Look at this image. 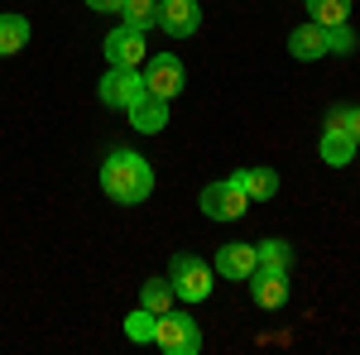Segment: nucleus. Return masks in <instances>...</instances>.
Instances as JSON below:
<instances>
[{"label":"nucleus","instance_id":"dca6fc26","mask_svg":"<svg viewBox=\"0 0 360 355\" xmlns=\"http://www.w3.org/2000/svg\"><path fill=\"white\" fill-rule=\"evenodd\" d=\"M307 15L317 20V25H346V15H351V0H307Z\"/></svg>","mask_w":360,"mask_h":355},{"label":"nucleus","instance_id":"39448f33","mask_svg":"<svg viewBox=\"0 0 360 355\" xmlns=\"http://www.w3.org/2000/svg\"><path fill=\"white\" fill-rule=\"evenodd\" d=\"M96 91H101V101H106L111 110H130L149 86H144V72H139V67H111Z\"/></svg>","mask_w":360,"mask_h":355},{"label":"nucleus","instance_id":"1a4fd4ad","mask_svg":"<svg viewBox=\"0 0 360 355\" xmlns=\"http://www.w3.org/2000/svg\"><path fill=\"white\" fill-rule=\"evenodd\" d=\"M159 29L173 39H193L202 29V10L197 0H159Z\"/></svg>","mask_w":360,"mask_h":355},{"label":"nucleus","instance_id":"a211bd4d","mask_svg":"<svg viewBox=\"0 0 360 355\" xmlns=\"http://www.w3.org/2000/svg\"><path fill=\"white\" fill-rule=\"evenodd\" d=\"M120 15H125V25L139 29V34H144L149 25H159V5H154V0H125Z\"/></svg>","mask_w":360,"mask_h":355},{"label":"nucleus","instance_id":"9d476101","mask_svg":"<svg viewBox=\"0 0 360 355\" xmlns=\"http://www.w3.org/2000/svg\"><path fill=\"white\" fill-rule=\"evenodd\" d=\"M288 53L298 58V63H317V58H327V25H317V20H307L288 34Z\"/></svg>","mask_w":360,"mask_h":355},{"label":"nucleus","instance_id":"2eb2a0df","mask_svg":"<svg viewBox=\"0 0 360 355\" xmlns=\"http://www.w3.org/2000/svg\"><path fill=\"white\" fill-rule=\"evenodd\" d=\"M25 44H29V20H20V15H0V58L25 53Z\"/></svg>","mask_w":360,"mask_h":355},{"label":"nucleus","instance_id":"423d86ee","mask_svg":"<svg viewBox=\"0 0 360 355\" xmlns=\"http://www.w3.org/2000/svg\"><path fill=\"white\" fill-rule=\"evenodd\" d=\"M144 86H149L154 96L173 101V96L188 86V72H183V63H178L173 53H154L149 63H144Z\"/></svg>","mask_w":360,"mask_h":355},{"label":"nucleus","instance_id":"0eeeda50","mask_svg":"<svg viewBox=\"0 0 360 355\" xmlns=\"http://www.w3.org/2000/svg\"><path fill=\"white\" fill-rule=\"evenodd\" d=\"M250 298H255V307H264V312L283 307L288 302V269L255 264V273H250Z\"/></svg>","mask_w":360,"mask_h":355},{"label":"nucleus","instance_id":"9b49d317","mask_svg":"<svg viewBox=\"0 0 360 355\" xmlns=\"http://www.w3.org/2000/svg\"><path fill=\"white\" fill-rule=\"evenodd\" d=\"M125 115H130V125H135L139 135H159V130L168 125V101H164V96H154V91H144Z\"/></svg>","mask_w":360,"mask_h":355},{"label":"nucleus","instance_id":"ddd939ff","mask_svg":"<svg viewBox=\"0 0 360 355\" xmlns=\"http://www.w3.org/2000/svg\"><path fill=\"white\" fill-rule=\"evenodd\" d=\"M356 135H346V130H322V144H317V154H322V164L332 168H346L351 159H356Z\"/></svg>","mask_w":360,"mask_h":355},{"label":"nucleus","instance_id":"4be33fe9","mask_svg":"<svg viewBox=\"0 0 360 355\" xmlns=\"http://www.w3.org/2000/svg\"><path fill=\"white\" fill-rule=\"evenodd\" d=\"M346 115H351V106H332L327 110V130H346Z\"/></svg>","mask_w":360,"mask_h":355},{"label":"nucleus","instance_id":"aec40b11","mask_svg":"<svg viewBox=\"0 0 360 355\" xmlns=\"http://www.w3.org/2000/svg\"><path fill=\"white\" fill-rule=\"evenodd\" d=\"M255 254H259V264H274V269L293 264V245L288 240H255Z\"/></svg>","mask_w":360,"mask_h":355},{"label":"nucleus","instance_id":"5701e85b","mask_svg":"<svg viewBox=\"0 0 360 355\" xmlns=\"http://www.w3.org/2000/svg\"><path fill=\"white\" fill-rule=\"evenodd\" d=\"M86 5H91V10H101V15H120V5H125V0H86Z\"/></svg>","mask_w":360,"mask_h":355},{"label":"nucleus","instance_id":"20e7f679","mask_svg":"<svg viewBox=\"0 0 360 355\" xmlns=\"http://www.w3.org/2000/svg\"><path fill=\"white\" fill-rule=\"evenodd\" d=\"M197 207H202L212 221H240L250 212V197H245V188H240L236 178H226V183H207L202 197H197Z\"/></svg>","mask_w":360,"mask_h":355},{"label":"nucleus","instance_id":"f257e3e1","mask_svg":"<svg viewBox=\"0 0 360 355\" xmlns=\"http://www.w3.org/2000/svg\"><path fill=\"white\" fill-rule=\"evenodd\" d=\"M101 192L111 202H120V207L149 202V192H154V168H149V159L135 154V149H111L101 159Z\"/></svg>","mask_w":360,"mask_h":355},{"label":"nucleus","instance_id":"f03ea898","mask_svg":"<svg viewBox=\"0 0 360 355\" xmlns=\"http://www.w3.org/2000/svg\"><path fill=\"white\" fill-rule=\"evenodd\" d=\"M212 278H217V269L202 264L197 254H173V259H168V288H173V298L207 302L212 298Z\"/></svg>","mask_w":360,"mask_h":355},{"label":"nucleus","instance_id":"6ab92c4d","mask_svg":"<svg viewBox=\"0 0 360 355\" xmlns=\"http://www.w3.org/2000/svg\"><path fill=\"white\" fill-rule=\"evenodd\" d=\"M139 307H149V312H168V307H173V288H168V278H149V283L139 288Z\"/></svg>","mask_w":360,"mask_h":355},{"label":"nucleus","instance_id":"6e6552de","mask_svg":"<svg viewBox=\"0 0 360 355\" xmlns=\"http://www.w3.org/2000/svg\"><path fill=\"white\" fill-rule=\"evenodd\" d=\"M101 49H106V63L111 67H144V34L130 29V25H115Z\"/></svg>","mask_w":360,"mask_h":355},{"label":"nucleus","instance_id":"f3484780","mask_svg":"<svg viewBox=\"0 0 360 355\" xmlns=\"http://www.w3.org/2000/svg\"><path fill=\"white\" fill-rule=\"evenodd\" d=\"M154 322H159V312H149V307H135V312L125 317V336H130L135 346H149V341H154Z\"/></svg>","mask_w":360,"mask_h":355},{"label":"nucleus","instance_id":"f8f14e48","mask_svg":"<svg viewBox=\"0 0 360 355\" xmlns=\"http://www.w3.org/2000/svg\"><path fill=\"white\" fill-rule=\"evenodd\" d=\"M255 264H259L255 245H221L212 269L221 273V278H250V273H255Z\"/></svg>","mask_w":360,"mask_h":355},{"label":"nucleus","instance_id":"4468645a","mask_svg":"<svg viewBox=\"0 0 360 355\" xmlns=\"http://www.w3.org/2000/svg\"><path fill=\"white\" fill-rule=\"evenodd\" d=\"M240 188H245V197L250 202H269L278 192V173L274 168H240V173H231Z\"/></svg>","mask_w":360,"mask_h":355},{"label":"nucleus","instance_id":"7ed1b4c3","mask_svg":"<svg viewBox=\"0 0 360 355\" xmlns=\"http://www.w3.org/2000/svg\"><path fill=\"white\" fill-rule=\"evenodd\" d=\"M154 346L164 355H197L202 351V331L188 312H159V322H154Z\"/></svg>","mask_w":360,"mask_h":355},{"label":"nucleus","instance_id":"412c9836","mask_svg":"<svg viewBox=\"0 0 360 355\" xmlns=\"http://www.w3.org/2000/svg\"><path fill=\"white\" fill-rule=\"evenodd\" d=\"M327 53H356V34H351V25H332L327 29Z\"/></svg>","mask_w":360,"mask_h":355},{"label":"nucleus","instance_id":"b1692460","mask_svg":"<svg viewBox=\"0 0 360 355\" xmlns=\"http://www.w3.org/2000/svg\"><path fill=\"white\" fill-rule=\"evenodd\" d=\"M346 135L360 139V106H351V115H346Z\"/></svg>","mask_w":360,"mask_h":355}]
</instances>
